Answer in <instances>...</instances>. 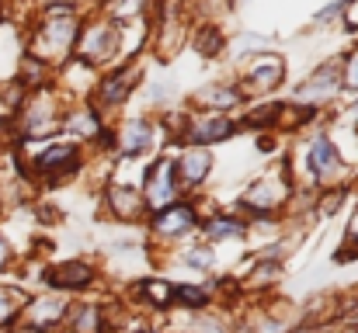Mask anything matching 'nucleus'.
Instances as JSON below:
<instances>
[{
	"label": "nucleus",
	"mask_w": 358,
	"mask_h": 333,
	"mask_svg": "<svg viewBox=\"0 0 358 333\" xmlns=\"http://www.w3.org/2000/svg\"><path fill=\"white\" fill-rule=\"evenodd\" d=\"M70 316L73 333H101V306H77Z\"/></svg>",
	"instance_id": "6ab92c4d"
},
{
	"label": "nucleus",
	"mask_w": 358,
	"mask_h": 333,
	"mask_svg": "<svg viewBox=\"0 0 358 333\" xmlns=\"http://www.w3.org/2000/svg\"><path fill=\"white\" fill-rule=\"evenodd\" d=\"M31 167H35V174H42V177H49V181L66 177V174L77 170V146H70V142H49V146L35 156Z\"/></svg>",
	"instance_id": "9d476101"
},
{
	"label": "nucleus",
	"mask_w": 358,
	"mask_h": 333,
	"mask_svg": "<svg viewBox=\"0 0 358 333\" xmlns=\"http://www.w3.org/2000/svg\"><path fill=\"white\" fill-rule=\"evenodd\" d=\"M247 225L237 219V216H213L206 222V236L209 239H234V236H243Z\"/></svg>",
	"instance_id": "aec40b11"
},
{
	"label": "nucleus",
	"mask_w": 358,
	"mask_h": 333,
	"mask_svg": "<svg viewBox=\"0 0 358 333\" xmlns=\"http://www.w3.org/2000/svg\"><path fill=\"white\" fill-rule=\"evenodd\" d=\"M174 302H181L188 309H206L209 306V292L195 288V285H185V288H174Z\"/></svg>",
	"instance_id": "b1692460"
},
{
	"label": "nucleus",
	"mask_w": 358,
	"mask_h": 333,
	"mask_svg": "<svg viewBox=\"0 0 358 333\" xmlns=\"http://www.w3.org/2000/svg\"><path fill=\"white\" fill-rule=\"evenodd\" d=\"M91 281H94V267L91 264L70 260V264L49 267V285L52 288H87Z\"/></svg>",
	"instance_id": "2eb2a0df"
},
{
	"label": "nucleus",
	"mask_w": 358,
	"mask_h": 333,
	"mask_svg": "<svg viewBox=\"0 0 358 333\" xmlns=\"http://www.w3.org/2000/svg\"><path fill=\"white\" fill-rule=\"evenodd\" d=\"M108 205H112V212L119 219H136L146 209L143 195H136L132 188H108Z\"/></svg>",
	"instance_id": "f3484780"
},
{
	"label": "nucleus",
	"mask_w": 358,
	"mask_h": 333,
	"mask_svg": "<svg viewBox=\"0 0 358 333\" xmlns=\"http://www.w3.org/2000/svg\"><path fill=\"white\" fill-rule=\"evenodd\" d=\"M77 38H80V14L70 3H56L45 10L42 24L31 35V56L42 59L45 66H63L70 63Z\"/></svg>",
	"instance_id": "f257e3e1"
},
{
	"label": "nucleus",
	"mask_w": 358,
	"mask_h": 333,
	"mask_svg": "<svg viewBox=\"0 0 358 333\" xmlns=\"http://www.w3.org/2000/svg\"><path fill=\"white\" fill-rule=\"evenodd\" d=\"M223 45H227V38H223V31H220L216 24H202V28H199V35H195V49H199L202 56H220Z\"/></svg>",
	"instance_id": "412c9836"
},
{
	"label": "nucleus",
	"mask_w": 358,
	"mask_h": 333,
	"mask_svg": "<svg viewBox=\"0 0 358 333\" xmlns=\"http://www.w3.org/2000/svg\"><path fill=\"white\" fill-rule=\"evenodd\" d=\"M139 84V66H119L115 73L101 77L98 87H94V105L98 108H119L129 101V94L136 91Z\"/></svg>",
	"instance_id": "6e6552de"
},
{
	"label": "nucleus",
	"mask_w": 358,
	"mask_h": 333,
	"mask_svg": "<svg viewBox=\"0 0 358 333\" xmlns=\"http://www.w3.org/2000/svg\"><path fill=\"white\" fill-rule=\"evenodd\" d=\"M240 84H243V87H237V91L243 98H247V94H268V91L282 87V84H285V59L275 56V52H257V56H250V63H247Z\"/></svg>",
	"instance_id": "20e7f679"
},
{
	"label": "nucleus",
	"mask_w": 358,
	"mask_h": 333,
	"mask_svg": "<svg viewBox=\"0 0 358 333\" xmlns=\"http://www.w3.org/2000/svg\"><path fill=\"white\" fill-rule=\"evenodd\" d=\"M14 333H42V330H14Z\"/></svg>",
	"instance_id": "cd10ccee"
},
{
	"label": "nucleus",
	"mask_w": 358,
	"mask_h": 333,
	"mask_svg": "<svg viewBox=\"0 0 358 333\" xmlns=\"http://www.w3.org/2000/svg\"><path fill=\"white\" fill-rule=\"evenodd\" d=\"M143 295H150V302L160 309L174 306V285H167V281H143Z\"/></svg>",
	"instance_id": "5701e85b"
},
{
	"label": "nucleus",
	"mask_w": 358,
	"mask_h": 333,
	"mask_svg": "<svg viewBox=\"0 0 358 333\" xmlns=\"http://www.w3.org/2000/svg\"><path fill=\"white\" fill-rule=\"evenodd\" d=\"M157 3H164V0H157Z\"/></svg>",
	"instance_id": "c85d7f7f"
},
{
	"label": "nucleus",
	"mask_w": 358,
	"mask_h": 333,
	"mask_svg": "<svg viewBox=\"0 0 358 333\" xmlns=\"http://www.w3.org/2000/svg\"><path fill=\"white\" fill-rule=\"evenodd\" d=\"M66 302L63 299H38L35 306H31V330H49V327H56L59 320H66Z\"/></svg>",
	"instance_id": "dca6fc26"
},
{
	"label": "nucleus",
	"mask_w": 358,
	"mask_h": 333,
	"mask_svg": "<svg viewBox=\"0 0 358 333\" xmlns=\"http://www.w3.org/2000/svg\"><path fill=\"white\" fill-rule=\"evenodd\" d=\"M341 91V66H338V59L334 63H327V66H320L299 91H296V105H306V108H324L334 94Z\"/></svg>",
	"instance_id": "0eeeda50"
},
{
	"label": "nucleus",
	"mask_w": 358,
	"mask_h": 333,
	"mask_svg": "<svg viewBox=\"0 0 358 333\" xmlns=\"http://www.w3.org/2000/svg\"><path fill=\"white\" fill-rule=\"evenodd\" d=\"M195 222H199V212H195L192 202H174V205H167V209H160L153 216V232L157 236H181Z\"/></svg>",
	"instance_id": "f8f14e48"
},
{
	"label": "nucleus",
	"mask_w": 358,
	"mask_h": 333,
	"mask_svg": "<svg viewBox=\"0 0 358 333\" xmlns=\"http://www.w3.org/2000/svg\"><path fill=\"white\" fill-rule=\"evenodd\" d=\"M338 66H341V91L358 98V45L345 52V59H338Z\"/></svg>",
	"instance_id": "4be33fe9"
},
{
	"label": "nucleus",
	"mask_w": 358,
	"mask_h": 333,
	"mask_svg": "<svg viewBox=\"0 0 358 333\" xmlns=\"http://www.w3.org/2000/svg\"><path fill=\"white\" fill-rule=\"evenodd\" d=\"M199 101H206L209 111H227L237 108L240 101H243V94H240L237 87H227V84H213V87H206V91H199Z\"/></svg>",
	"instance_id": "a211bd4d"
},
{
	"label": "nucleus",
	"mask_w": 358,
	"mask_h": 333,
	"mask_svg": "<svg viewBox=\"0 0 358 333\" xmlns=\"http://www.w3.org/2000/svg\"><path fill=\"white\" fill-rule=\"evenodd\" d=\"M21 302H24L21 292H14V288H0V323H10V320L21 313Z\"/></svg>",
	"instance_id": "393cba45"
},
{
	"label": "nucleus",
	"mask_w": 358,
	"mask_h": 333,
	"mask_svg": "<svg viewBox=\"0 0 358 333\" xmlns=\"http://www.w3.org/2000/svg\"><path fill=\"white\" fill-rule=\"evenodd\" d=\"M289 177L285 174H275V177H261L250 191H247V205L250 209H261V212H268V209H278L285 198H289Z\"/></svg>",
	"instance_id": "ddd939ff"
},
{
	"label": "nucleus",
	"mask_w": 358,
	"mask_h": 333,
	"mask_svg": "<svg viewBox=\"0 0 358 333\" xmlns=\"http://www.w3.org/2000/svg\"><path fill=\"white\" fill-rule=\"evenodd\" d=\"M178 191H181V188H178V177H174V163L157 160V163L146 170V188H143L146 209L160 212V209L174 205V202H178Z\"/></svg>",
	"instance_id": "423d86ee"
},
{
	"label": "nucleus",
	"mask_w": 358,
	"mask_h": 333,
	"mask_svg": "<svg viewBox=\"0 0 358 333\" xmlns=\"http://www.w3.org/2000/svg\"><path fill=\"white\" fill-rule=\"evenodd\" d=\"M306 167L313 170V177L320 184H334V181H345L348 170H345V160L338 153V146L327 139V135H317L306 149Z\"/></svg>",
	"instance_id": "39448f33"
},
{
	"label": "nucleus",
	"mask_w": 358,
	"mask_h": 333,
	"mask_svg": "<svg viewBox=\"0 0 358 333\" xmlns=\"http://www.w3.org/2000/svg\"><path fill=\"white\" fill-rule=\"evenodd\" d=\"M341 14H345L348 31H358V0H341Z\"/></svg>",
	"instance_id": "a878e982"
},
{
	"label": "nucleus",
	"mask_w": 358,
	"mask_h": 333,
	"mask_svg": "<svg viewBox=\"0 0 358 333\" xmlns=\"http://www.w3.org/2000/svg\"><path fill=\"white\" fill-rule=\"evenodd\" d=\"M59 125V105H56V94H45V91H35L31 101L21 111V132L24 135H42V132H52Z\"/></svg>",
	"instance_id": "1a4fd4ad"
},
{
	"label": "nucleus",
	"mask_w": 358,
	"mask_h": 333,
	"mask_svg": "<svg viewBox=\"0 0 358 333\" xmlns=\"http://www.w3.org/2000/svg\"><path fill=\"white\" fill-rule=\"evenodd\" d=\"M209 167H213V153H209L206 146H185L181 160L174 163V177H178V188H192V184L206 181Z\"/></svg>",
	"instance_id": "9b49d317"
},
{
	"label": "nucleus",
	"mask_w": 358,
	"mask_h": 333,
	"mask_svg": "<svg viewBox=\"0 0 358 333\" xmlns=\"http://www.w3.org/2000/svg\"><path fill=\"white\" fill-rule=\"evenodd\" d=\"M240 128L223 111H199V114H185L181 121V139H188V146H209V142H223Z\"/></svg>",
	"instance_id": "7ed1b4c3"
},
{
	"label": "nucleus",
	"mask_w": 358,
	"mask_h": 333,
	"mask_svg": "<svg viewBox=\"0 0 358 333\" xmlns=\"http://www.w3.org/2000/svg\"><path fill=\"white\" fill-rule=\"evenodd\" d=\"M153 142H157V125L150 118H129L119 128V135H115V146L125 156H136V153L150 149Z\"/></svg>",
	"instance_id": "4468645a"
},
{
	"label": "nucleus",
	"mask_w": 358,
	"mask_h": 333,
	"mask_svg": "<svg viewBox=\"0 0 358 333\" xmlns=\"http://www.w3.org/2000/svg\"><path fill=\"white\" fill-rule=\"evenodd\" d=\"M355 333H358V330H355Z\"/></svg>",
	"instance_id": "c756f323"
},
{
	"label": "nucleus",
	"mask_w": 358,
	"mask_h": 333,
	"mask_svg": "<svg viewBox=\"0 0 358 333\" xmlns=\"http://www.w3.org/2000/svg\"><path fill=\"white\" fill-rule=\"evenodd\" d=\"M122 49V24L119 21H91L87 28H80V38H77V59L87 63V66H98V63H112Z\"/></svg>",
	"instance_id": "f03ea898"
},
{
	"label": "nucleus",
	"mask_w": 358,
	"mask_h": 333,
	"mask_svg": "<svg viewBox=\"0 0 358 333\" xmlns=\"http://www.w3.org/2000/svg\"><path fill=\"white\" fill-rule=\"evenodd\" d=\"M7 257H10V253H7V243H3V239H0V267H3V264H7Z\"/></svg>",
	"instance_id": "bb28decb"
}]
</instances>
